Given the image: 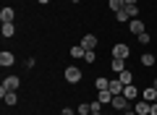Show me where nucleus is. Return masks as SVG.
Instances as JSON below:
<instances>
[{
  "instance_id": "1",
  "label": "nucleus",
  "mask_w": 157,
  "mask_h": 115,
  "mask_svg": "<svg viewBox=\"0 0 157 115\" xmlns=\"http://www.w3.org/2000/svg\"><path fill=\"white\" fill-rule=\"evenodd\" d=\"M21 86V79L18 76H6V81H3V86H0V97L6 92H16V89Z\"/></svg>"
},
{
  "instance_id": "2",
  "label": "nucleus",
  "mask_w": 157,
  "mask_h": 115,
  "mask_svg": "<svg viewBox=\"0 0 157 115\" xmlns=\"http://www.w3.org/2000/svg\"><path fill=\"white\" fill-rule=\"evenodd\" d=\"M63 76H66V81H68V84H78V81H81V71H78L76 66H68Z\"/></svg>"
},
{
  "instance_id": "3",
  "label": "nucleus",
  "mask_w": 157,
  "mask_h": 115,
  "mask_svg": "<svg viewBox=\"0 0 157 115\" xmlns=\"http://www.w3.org/2000/svg\"><path fill=\"white\" fill-rule=\"evenodd\" d=\"M128 55H131V47H128V44H123V42L113 44V58H123V60H126Z\"/></svg>"
},
{
  "instance_id": "4",
  "label": "nucleus",
  "mask_w": 157,
  "mask_h": 115,
  "mask_svg": "<svg viewBox=\"0 0 157 115\" xmlns=\"http://www.w3.org/2000/svg\"><path fill=\"white\" fill-rule=\"evenodd\" d=\"M128 29H131V34L139 37V34H144V21H141V18H131V21H128Z\"/></svg>"
},
{
  "instance_id": "5",
  "label": "nucleus",
  "mask_w": 157,
  "mask_h": 115,
  "mask_svg": "<svg viewBox=\"0 0 157 115\" xmlns=\"http://www.w3.org/2000/svg\"><path fill=\"white\" fill-rule=\"evenodd\" d=\"M13 63H16V58H13V52H8V50H3V52H0V66H3V68H11Z\"/></svg>"
},
{
  "instance_id": "6",
  "label": "nucleus",
  "mask_w": 157,
  "mask_h": 115,
  "mask_svg": "<svg viewBox=\"0 0 157 115\" xmlns=\"http://www.w3.org/2000/svg\"><path fill=\"white\" fill-rule=\"evenodd\" d=\"M113 107L123 113V110H128V99H126L123 94H115V97H113Z\"/></svg>"
},
{
  "instance_id": "7",
  "label": "nucleus",
  "mask_w": 157,
  "mask_h": 115,
  "mask_svg": "<svg viewBox=\"0 0 157 115\" xmlns=\"http://www.w3.org/2000/svg\"><path fill=\"white\" fill-rule=\"evenodd\" d=\"M13 18H16V11H13L11 6H6L3 11H0V21H3V24H11Z\"/></svg>"
},
{
  "instance_id": "8",
  "label": "nucleus",
  "mask_w": 157,
  "mask_h": 115,
  "mask_svg": "<svg viewBox=\"0 0 157 115\" xmlns=\"http://www.w3.org/2000/svg\"><path fill=\"white\" fill-rule=\"evenodd\" d=\"M81 47H84V50H97V37H94V34L81 37Z\"/></svg>"
},
{
  "instance_id": "9",
  "label": "nucleus",
  "mask_w": 157,
  "mask_h": 115,
  "mask_svg": "<svg viewBox=\"0 0 157 115\" xmlns=\"http://www.w3.org/2000/svg\"><path fill=\"white\" fill-rule=\"evenodd\" d=\"M149 107H152V105L147 102V99H139V102L134 105V110H136V115H149Z\"/></svg>"
},
{
  "instance_id": "10",
  "label": "nucleus",
  "mask_w": 157,
  "mask_h": 115,
  "mask_svg": "<svg viewBox=\"0 0 157 115\" xmlns=\"http://www.w3.org/2000/svg\"><path fill=\"white\" fill-rule=\"evenodd\" d=\"M141 99H147L149 105H152V102H157V89H155V86H147L144 92H141Z\"/></svg>"
},
{
  "instance_id": "11",
  "label": "nucleus",
  "mask_w": 157,
  "mask_h": 115,
  "mask_svg": "<svg viewBox=\"0 0 157 115\" xmlns=\"http://www.w3.org/2000/svg\"><path fill=\"white\" fill-rule=\"evenodd\" d=\"M113 97H115V94H113L110 89H102V92L97 94V99H100L102 105H113Z\"/></svg>"
},
{
  "instance_id": "12",
  "label": "nucleus",
  "mask_w": 157,
  "mask_h": 115,
  "mask_svg": "<svg viewBox=\"0 0 157 115\" xmlns=\"http://www.w3.org/2000/svg\"><path fill=\"white\" fill-rule=\"evenodd\" d=\"M123 86L126 84L121 81V79H110V92L113 94H123Z\"/></svg>"
},
{
  "instance_id": "13",
  "label": "nucleus",
  "mask_w": 157,
  "mask_h": 115,
  "mask_svg": "<svg viewBox=\"0 0 157 115\" xmlns=\"http://www.w3.org/2000/svg\"><path fill=\"white\" fill-rule=\"evenodd\" d=\"M0 34H3V37H16V26H13V21L11 24H3V29H0Z\"/></svg>"
},
{
  "instance_id": "14",
  "label": "nucleus",
  "mask_w": 157,
  "mask_h": 115,
  "mask_svg": "<svg viewBox=\"0 0 157 115\" xmlns=\"http://www.w3.org/2000/svg\"><path fill=\"white\" fill-rule=\"evenodd\" d=\"M110 68H113V71H115V73H121V71H126V60H123V58H113V63H110Z\"/></svg>"
},
{
  "instance_id": "15",
  "label": "nucleus",
  "mask_w": 157,
  "mask_h": 115,
  "mask_svg": "<svg viewBox=\"0 0 157 115\" xmlns=\"http://www.w3.org/2000/svg\"><path fill=\"white\" fill-rule=\"evenodd\" d=\"M136 94H139V92H136L134 84H126V86H123V97L126 99H136Z\"/></svg>"
},
{
  "instance_id": "16",
  "label": "nucleus",
  "mask_w": 157,
  "mask_h": 115,
  "mask_svg": "<svg viewBox=\"0 0 157 115\" xmlns=\"http://www.w3.org/2000/svg\"><path fill=\"white\" fill-rule=\"evenodd\" d=\"M3 102H6V105H16L18 102V94L16 92H6V94H3Z\"/></svg>"
},
{
  "instance_id": "17",
  "label": "nucleus",
  "mask_w": 157,
  "mask_h": 115,
  "mask_svg": "<svg viewBox=\"0 0 157 115\" xmlns=\"http://www.w3.org/2000/svg\"><path fill=\"white\" fill-rule=\"evenodd\" d=\"M84 55H86V50L81 47V44H76V47H71V58H81V60H84Z\"/></svg>"
},
{
  "instance_id": "18",
  "label": "nucleus",
  "mask_w": 157,
  "mask_h": 115,
  "mask_svg": "<svg viewBox=\"0 0 157 115\" xmlns=\"http://www.w3.org/2000/svg\"><path fill=\"white\" fill-rule=\"evenodd\" d=\"M94 86H97V92H102V89H110V79H97V81H94Z\"/></svg>"
},
{
  "instance_id": "19",
  "label": "nucleus",
  "mask_w": 157,
  "mask_h": 115,
  "mask_svg": "<svg viewBox=\"0 0 157 115\" xmlns=\"http://www.w3.org/2000/svg\"><path fill=\"white\" fill-rule=\"evenodd\" d=\"M123 11H126V16H128V18L139 16V6H123Z\"/></svg>"
},
{
  "instance_id": "20",
  "label": "nucleus",
  "mask_w": 157,
  "mask_h": 115,
  "mask_svg": "<svg viewBox=\"0 0 157 115\" xmlns=\"http://www.w3.org/2000/svg\"><path fill=\"white\" fill-rule=\"evenodd\" d=\"M107 6H110V11H113V13H118L121 8L126 6V3H123V0H107Z\"/></svg>"
},
{
  "instance_id": "21",
  "label": "nucleus",
  "mask_w": 157,
  "mask_h": 115,
  "mask_svg": "<svg viewBox=\"0 0 157 115\" xmlns=\"http://www.w3.org/2000/svg\"><path fill=\"white\" fill-rule=\"evenodd\" d=\"M118 79H121V81H123V84H131V81H134V76H131V71H128V68H126V71H121V73H118Z\"/></svg>"
},
{
  "instance_id": "22",
  "label": "nucleus",
  "mask_w": 157,
  "mask_h": 115,
  "mask_svg": "<svg viewBox=\"0 0 157 115\" xmlns=\"http://www.w3.org/2000/svg\"><path fill=\"white\" fill-rule=\"evenodd\" d=\"M76 113H78V115H92V105H89V102H81Z\"/></svg>"
},
{
  "instance_id": "23",
  "label": "nucleus",
  "mask_w": 157,
  "mask_h": 115,
  "mask_svg": "<svg viewBox=\"0 0 157 115\" xmlns=\"http://www.w3.org/2000/svg\"><path fill=\"white\" fill-rule=\"evenodd\" d=\"M141 66H147V68H149V66H155V55L144 52V55H141Z\"/></svg>"
},
{
  "instance_id": "24",
  "label": "nucleus",
  "mask_w": 157,
  "mask_h": 115,
  "mask_svg": "<svg viewBox=\"0 0 157 115\" xmlns=\"http://www.w3.org/2000/svg\"><path fill=\"white\" fill-rule=\"evenodd\" d=\"M84 60H86V63H89V66H92V63L97 60V52H94V50H86V55H84Z\"/></svg>"
},
{
  "instance_id": "25",
  "label": "nucleus",
  "mask_w": 157,
  "mask_h": 115,
  "mask_svg": "<svg viewBox=\"0 0 157 115\" xmlns=\"http://www.w3.org/2000/svg\"><path fill=\"white\" fill-rule=\"evenodd\" d=\"M115 21H131V18H128V16H126V11H123V8H121V11H118V13H115Z\"/></svg>"
},
{
  "instance_id": "26",
  "label": "nucleus",
  "mask_w": 157,
  "mask_h": 115,
  "mask_svg": "<svg viewBox=\"0 0 157 115\" xmlns=\"http://www.w3.org/2000/svg\"><path fill=\"white\" fill-rule=\"evenodd\" d=\"M149 39H152V34H147V32L139 34V42H141V44H149Z\"/></svg>"
},
{
  "instance_id": "27",
  "label": "nucleus",
  "mask_w": 157,
  "mask_h": 115,
  "mask_svg": "<svg viewBox=\"0 0 157 115\" xmlns=\"http://www.w3.org/2000/svg\"><path fill=\"white\" fill-rule=\"evenodd\" d=\"M60 115H73V110H71V107H63V110H60Z\"/></svg>"
},
{
  "instance_id": "28",
  "label": "nucleus",
  "mask_w": 157,
  "mask_h": 115,
  "mask_svg": "<svg viewBox=\"0 0 157 115\" xmlns=\"http://www.w3.org/2000/svg\"><path fill=\"white\" fill-rule=\"evenodd\" d=\"M149 115H157V102H152V107H149Z\"/></svg>"
},
{
  "instance_id": "29",
  "label": "nucleus",
  "mask_w": 157,
  "mask_h": 115,
  "mask_svg": "<svg viewBox=\"0 0 157 115\" xmlns=\"http://www.w3.org/2000/svg\"><path fill=\"white\" fill-rule=\"evenodd\" d=\"M123 115H136V110H131V107H128V110H123Z\"/></svg>"
},
{
  "instance_id": "30",
  "label": "nucleus",
  "mask_w": 157,
  "mask_h": 115,
  "mask_svg": "<svg viewBox=\"0 0 157 115\" xmlns=\"http://www.w3.org/2000/svg\"><path fill=\"white\" fill-rule=\"evenodd\" d=\"M123 3L126 6H136V0H123Z\"/></svg>"
},
{
  "instance_id": "31",
  "label": "nucleus",
  "mask_w": 157,
  "mask_h": 115,
  "mask_svg": "<svg viewBox=\"0 0 157 115\" xmlns=\"http://www.w3.org/2000/svg\"><path fill=\"white\" fill-rule=\"evenodd\" d=\"M37 3H39V6H47V3H50V0H37Z\"/></svg>"
},
{
  "instance_id": "32",
  "label": "nucleus",
  "mask_w": 157,
  "mask_h": 115,
  "mask_svg": "<svg viewBox=\"0 0 157 115\" xmlns=\"http://www.w3.org/2000/svg\"><path fill=\"white\" fill-rule=\"evenodd\" d=\"M152 86H155V89H157V79H155V84H152Z\"/></svg>"
},
{
  "instance_id": "33",
  "label": "nucleus",
  "mask_w": 157,
  "mask_h": 115,
  "mask_svg": "<svg viewBox=\"0 0 157 115\" xmlns=\"http://www.w3.org/2000/svg\"><path fill=\"white\" fill-rule=\"evenodd\" d=\"M92 115H102V113H92Z\"/></svg>"
},
{
  "instance_id": "34",
  "label": "nucleus",
  "mask_w": 157,
  "mask_h": 115,
  "mask_svg": "<svg viewBox=\"0 0 157 115\" xmlns=\"http://www.w3.org/2000/svg\"><path fill=\"white\" fill-rule=\"evenodd\" d=\"M71 3H78V0H71Z\"/></svg>"
}]
</instances>
